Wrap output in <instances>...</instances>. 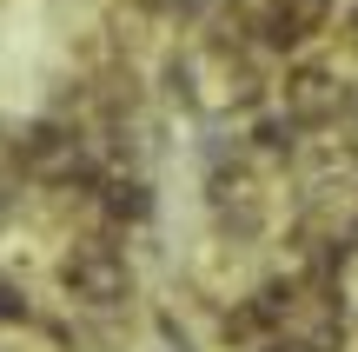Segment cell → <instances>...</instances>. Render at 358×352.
I'll return each instance as SVG.
<instances>
[{
  "mask_svg": "<svg viewBox=\"0 0 358 352\" xmlns=\"http://www.w3.org/2000/svg\"><path fill=\"white\" fill-rule=\"evenodd\" d=\"M53 293L66 313H133L140 306V260L113 226H87L53 253Z\"/></svg>",
  "mask_w": 358,
  "mask_h": 352,
  "instance_id": "1",
  "label": "cell"
},
{
  "mask_svg": "<svg viewBox=\"0 0 358 352\" xmlns=\"http://www.w3.org/2000/svg\"><path fill=\"white\" fill-rule=\"evenodd\" d=\"M352 100H358V80L338 73L325 53H299V60L279 66V93H272V106H279L285 120H299L312 140H325V133L345 120Z\"/></svg>",
  "mask_w": 358,
  "mask_h": 352,
  "instance_id": "2",
  "label": "cell"
},
{
  "mask_svg": "<svg viewBox=\"0 0 358 352\" xmlns=\"http://www.w3.org/2000/svg\"><path fill=\"white\" fill-rule=\"evenodd\" d=\"M146 87H153V106L173 120H206L213 113V66L186 47V40H159L153 60H146Z\"/></svg>",
  "mask_w": 358,
  "mask_h": 352,
  "instance_id": "3",
  "label": "cell"
},
{
  "mask_svg": "<svg viewBox=\"0 0 358 352\" xmlns=\"http://www.w3.org/2000/svg\"><path fill=\"white\" fill-rule=\"evenodd\" d=\"M166 220V193H159V173H127L106 167V180L93 186V226H113V233H153Z\"/></svg>",
  "mask_w": 358,
  "mask_h": 352,
  "instance_id": "4",
  "label": "cell"
},
{
  "mask_svg": "<svg viewBox=\"0 0 358 352\" xmlns=\"http://www.w3.org/2000/svg\"><path fill=\"white\" fill-rule=\"evenodd\" d=\"M332 47L358 66V0H345V7H338V20H332Z\"/></svg>",
  "mask_w": 358,
  "mask_h": 352,
  "instance_id": "5",
  "label": "cell"
},
{
  "mask_svg": "<svg viewBox=\"0 0 358 352\" xmlns=\"http://www.w3.org/2000/svg\"><path fill=\"white\" fill-rule=\"evenodd\" d=\"M245 352H292V346H285V339H266V346H245Z\"/></svg>",
  "mask_w": 358,
  "mask_h": 352,
  "instance_id": "6",
  "label": "cell"
},
{
  "mask_svg": "<svg viewBox=\"0 0 358 352\" xmlns=\"http://www.w3.org/2000/svg\"><path fill=\"white\" fill-rule=\"evenodd\" d=\"M0 140H7V120H0Z\"/></svg>",
  "mask_w": 358,
  "mask_h": 352,
  "instance_id": "7",
  "label": "cell"
}]
</instances>
